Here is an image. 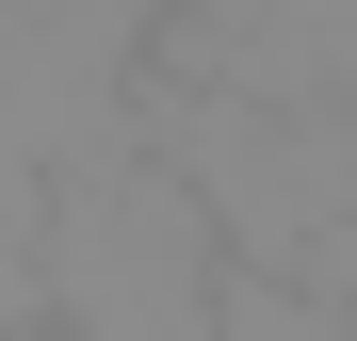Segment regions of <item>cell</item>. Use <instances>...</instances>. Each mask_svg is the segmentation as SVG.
<instances>
[{
  "mask_svg": "<svg viewBox=\"0 0 357 341\" xmlns=\"http://www.w3.org/2000/svg\"><path fill=\"white\" fill-rule=\"evenodd\" d=\"M33 260H49V325L66 341H178L227 293V244H211V211H195V179L162 146L66 162L49 211H33Z\"/></svg>",
  "mask_w": 357,
  "mask_h": 341,
  "instance_id": "6da1fadb",
  "label": "cell"
},
{
  "mask_svg": "<svg viewBox=\"0 0 357 341\" xmlns=\"http://www.w3.org/2000/svg\"><path fill=\"white\" fill-rule=\"evenodd\" d=\"M146 146L195 179L211 244L260 276H292L357 211V114L341 98H146Z\"/></svg>",
  "mask_w": 357,
  "mask_h": 341,
  "instance_id": "7a4b0ae2",
  "label": "cell"
},
{
  "mask_svg": "<svg viewBox=\"0 0 357 341\" xmlns=\"http://www.w3.org/2000/svg\"><path fill=\"white\" fill-rule=\"evenodd\" d=\"M211 341H357V309H325L309 276H260V260H227V293H211Z\"/></svg>",
  "mask_w": 357,
  "mask_h": 341,
  "instance_id": "3957f363",
  "label": "cell"
}]
</instances>
